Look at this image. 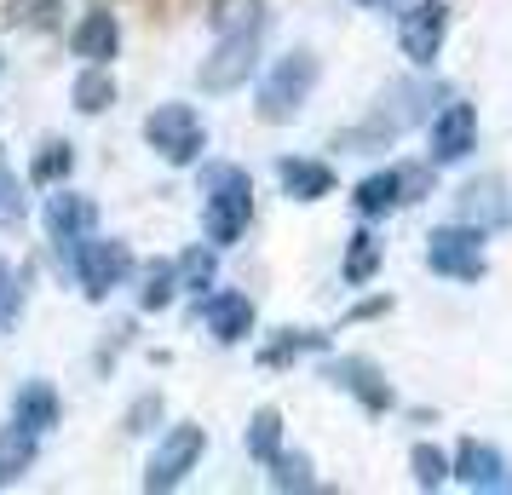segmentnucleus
Here are the masks:
<instances>
[{"label":"nucleus","mask_w":512,"mask_h":495,"mask_svg":"<svg viewBox=\"0 0 512 495\" xmlns=\"http://www.w3.org/2000/svg\"><path fill=\"white\" fill-rule=\"evenodd\" d=\"M432 93H438L432 81H397V87H386L369 116L357 121L351 133H340V150H346V156H369V150L397 144L409 127H415V121L432 116Z\"/></svg>","instance_id":"1"},{"label":"nucleus","mask_w":512,"mask_h":495,"mask_svg":"<svg viewBox=\"0 0 512 495\" xmlns=\"http://www.w3.org/2000/svg\"><path fill=\"white\" fill-rule=\"evenodd\" d=\"M202 231H208L213 248H231L242 242V231L254 225V179H248V167L236 162H213L202 173Z\"/></svg>","instance_id":"2"},{"label":"nucleus","mask_w":512,"mask_h":495,"mask_svg":"<svg viewBox=\"0 0 512 495\" xmlns=\"http://www.w3.org/2000/svg\"><path fill=\"white\" fill-rule=\"evenodd\" d=\"M317 81H323V64H317V52H311V47L282 52L277 64L265 70V81H259V98H254L259 121H271V127L294 121V116L305 110V104H311Z\"/></svg>","instance_id":"3"},{"label":"nucleus","mask_w":512,"mask_h":495,"mask_svg":"<svg viewBox=\"0 0 512 495\" xmlns=\"http://www.w3.org/2000/svg\"><path fill=\"white\" fill-rule=\"evenodd\" d=\"M484 225H438V231L426 236V265H432V277H449V283H484Z\"/></svg>","instance_id":"4"},{"label":"nucleus","mask_w":512,"mask_h":495,"mask_svg":"<svg viewBox=\"0 0 512 495\" xmlns=\"http://www.w3.org/2000/svg\"><path fill=\"white\" fill-rule=\"evenodd\" d=\"M144 139H150V150L167 167H190V162H202V150H208V127H202V116L190 104H156L144 116Z\"/></svg>","instance_id":"5"},{"label":"nucleus","mask_w":512,"mask_h":495,"mask_svg":"<svg viewBox=\"0 0 512 495\" xmlns=\"http://www.w3.org/2000/svg\"><path fill=\"white\" fill-rule=\"evenodd\" d=\"M127 271H133V254L121 248L116 236H81L75 242V283L87 300H104V294H116L127 283Z\"/></svg>","instance_id":"6"},{"label":"nucleus","mask_w":512,"mask_h":495,"mask_svg":"<svg viewBox=\"0 0 512 495\" xmlns=\"http://www.w3.org/2000/svg\"><path fill=\"white\" fill-rule=\"evenodd\" d=\"M202 449H208V432L196 421L173 426L162 444H156V455H150V467H144V490H179L190 472H196V461H202Z\"/></svg>","instance_id":"7"},{"label":"nucleus","mask_w":512,"mask_h":495,"mask_svg":"<svg viewBox=\"0 0 512 495\" xmlns=\"http://www.w3.org/2000/svg\"><path fill=\"white\" fill-rule=\"evenodd\" d=\"M443 41H449V6L443 0H415L403 18H397V47L415 70H432L438 64Z\"/></svg>","instance_id":"8"},{"label":"nucleus","mask_w":512,"mask_h":495,"mask_svg":"<svg viewBox=\"0 0 512 495\" xmlns=\"http://www.w3.org/2000/svg\"><path fill=\"white\" fill-rule=\"evenodd\" d=\"M426 144H432V167H455L478 150V110L466 98H449L438 116H426Z\"/></svg>","instance_id":"9"},{"label":"nucleus","mask_w":512,"mask_h":495,"mask_svg":"<svg viewBox=\"0 0 512 495\" xmlns=\"http://www.w3.org/2000/svg\"><path fill=\"white\" fill-rule=\"evenodd\" d=\"M426 167H380V173H369L363 185L351 190V208L363 213V219H380V213L403 208V202H420V190H426Z\"/></svg>","instance_id":"10"},{"label":"nucleus","mask_w":512,"mask_h":495,"mask_svg":"<svg viewBox=\"0 0 512 495\" xmlns=\"http://www.w3.org/2000/svg\"><path fill=\"white\" fill-rule=\"evenodd\" d=\"M265 35H213V52L202 58V93H236L259 64Z\"/></svg>","instance_id":"11"},{"label":"nucleus","mask_w":512,"mask_h":495,"mask_svg":"<svg viewBox=\"0 0 512 495\" xmlns=\"http://www.w3.org/2000/svg\"><path fill=\"white\" fill-rule=\"evenodd\" d=\"M328 380H334L340 392H351V398L363 403L369 415H386V409L397 403L392 380L380 375V369H374L369 357H334V363H328Z\"/></svg>","instance_id":"12"},{"label":"nucleus","mask_w":512,"mask_h":495,"mask_svg":"<svg viewBox=\"0 0 512 495\" xmlns=\"http://www.w3.org/2000/svg\"><path fill=\"white\" fill-rule=\"evenodd\" d=\"M41 219H47V236H52V242L75 248L81 236L98 231V202H93V196H81V190H52Z\"/></svg>","instance_id":"13"},{"label":"nucleus","mask_w":512,"mask_h":495,"mask_svg":"<svg viewBox=\"0 0 512 495\" xmlns=\"http://www.w3.org/2000/svg\"><path fill=\"white\" fill-rule=\"evenodd\" d=\"M449 478L466 484V490H501V478H507V461H501V449L484 444V438H461L455 455H449Z\"/></svg>","instance_id":"14"},{"label":"nucleus","mask_w":512,"mask_h":495,"mask_svg":"<svg viewBox=\"0 0 512 495\" xmlns=\"http://www.w3.org/2000/svg\"><path fill=\"white\" fill-rule=\"evenodd\" d=\"M202 323L219 346H236V340H248L254 334V300L248 294H236V288H219L202 300Z\"/></svg>","instance_id":"15"},{"label":"nucleus","mask_w":512,"mask_h":495,"mask_svg":"<svg viewBox=\"0 0 512 495\" xmlns=\"http://www.w3.org/2000/svg\"><path fill=\"white\" fill-rule=\"evenodd\" d=\"M70 47H75V58H81V64H110V58L121 52V24H116V12H110V6H93V12L75 24Z\"/></svg>","instance_id":"16"},{"label":"nucleus","mask_w":512,"mask_h":495,"mask_svg":"<svg viewBox=\"0 0 512 495\" xmlns=\"http://www.w3.org/2000/svg\"><path fill=\"white\" fill-rule=\"evenodd\" d=\"M277 179L288 190V202H323V196H334V167L311 162V156H282Z\"/></svg>","instance_id":"17"},{"label":"nucleus","mask_w":512,"mask_h":495,"mask_svg":"<svg viewBox=\"0 0 512 495\" xmlns=\"http://www.w3.org/2000/svg\"><path fill=\"white\" fill-rule=\"evenodd\" d=\"M58 415H64V403H58V392H52L47 380H24L18 386V398H12V421L24 426V432H52L58 426Z\"/></svg>","instance_id":"18"},{"label":"nucleus","mask_w":512,"mask_h":495,"mask_svg":"<svg viewBox=\"0 0 512 495\" xmlns=\"http://www.w3.org/2000/svg\"><path fill=\"white\" fill-rule=\"evenodd\" d=\"M461 219L466 225H484V231H495L501 219H512L507 185H501V179H472V185L461 190Z\"/></svg>","instance_id":"19"},{"label":"nucleus","mask_w":512,"mask_h":495,"mask_svg":"<svg viewBox=\"0 0 512 495\" xmlns=\"http://www.w3.org/2000/svg\"><path fill=\"white\" fill-rule=\"evenodd\" d=\"M208 24L213 35H265L271 12H265V0H213Z\"/></svg>","instance_id":"20"},{"label":"nucleus","mask_w":512,"mask_h":495,"mask_svg":"<svg viewBox=\"0 0 512 495\" xmlns=\"http://www.w3.org/2000/svg\"><path fill=\"white\" fill-rule=\"evenodd\" d=\"M35 449H41V438L35 432H24V426H0V484H18L29 467H35Z\"/></svg>","instance_id":"21"},{"label":"nucleus","mask_w":512,"mask_h":495,"mask_svg":"<svg viewBox=\"0 0 512 495\" xmlns=\"http://www.w3.org/2000/svg\"><path fill=\"white\" fill-rule=\"evenodd\" d=\"M70 98H75V110H81V116H104V110L116 104V81H110V64H87V70L75 75Z\"/></svg>","instance_id":"22"},{"label":"nucleus","mask_w":512,"mask_h":495,"mask_svg":"<svg viewBox=\"0 0 512 495\" xmlns=\"http://www.w3.org/2000/svg\"><path fill=\"white\" fill-rule=\"evenodd\" d=\"M380 260H386L380 236H374V231H357V236H351V248H346V265H340V277H346L351 288H363L374 271H380Z\"/></svg>","instance_id":"23"},{"label":"nucleus","mask_w":512,"mask_h":495,"mask_svg":"<svg viewBox=\"0 0 512 495\" xmlns=\"http://www.w3.org/2000/svg\"><path fill=\"white\" fill-rule=\"evenodd\" d=\"M328 346V334H317V329H282L265 352H259V363L265 369H282V363H294V357H305V352H323Z\"/></svg>","instance_id":"24"},{"label":"nucleus","mask_w":512,"mask_h":495,"mask_svg":"<svg viewBox=\"0 0 512 495\" xmlns=\"http://www.w3.org/2000/svg\"><path fill=\"white\" fill-rule=\"evenodd\" d=\"M70 167H75V150L64 139H47L35 150V162H29V179L35 185H58V179H70Z\"/></svg>","instance_id":"25"},{"label":"nucleus","mask_w":512,"mask_h":495,"mask_svg":"<svg viewBox=\"0 0 512 495\" xmlns=\"http://www.w3.org/2000/svg\"><path fill=\"white\" fill-rule=\"evenodd\" d=\"M409 472H415L420 490H443L449 484V455L438 444H415L409 449Z\"/></svg>","instance_id":"26"},{"label":"nucleus","mask_w":512,"mask_h":495,"mask_svg":"<svg viewBox=\"0 0 512 495\" xmlns=\"http://www.w3.org/2000/svg\"><path fill=\"white\" fill-rule=\"evenodd\" d=\"M277 449H282V415H277V409H259L254 421H248V455L265 467Z\"/></svg>","instance_id":"27"},{"label":"nucleus","mask_w":512,"mask_h":495,"mask_svg":"<svg viewBox=\"0 0 512 495\" xmlns=\"http://www.w3.org/2000/svg\"><path fill=\"white\" fill-rule=\"evenodd\" d=\"M265 467H271V490H317V478H311V461H305V455L277 449Z\"/></svg>","instance_id":"28"},{"label":"nucleus","mask_w":512,"mask_h":495,"mask_svg":"<svg viewBox=\"0 0 512 495\" xmlns=\"http://www.w3.org/2000/svg\"><path fill=\"white\" fill-rule=\"evenodd\" d=\"M213 254H219V248H190L185 260L173 265V271H179V288H185V294H208L213 288Z\"/></svg>","instance_id":"29"},{"label":"nucleus","mask_w":512,"mask_h":495,"mask_svg":"<svg viewBox=\"0 0 512 495\" xmlns=\"http://www.w3.org/2000/svg\"><path fill=\"white\" fill-rule=\"evenodd\" d=\"M173 294H179V271L173 265H150L144 271V288H139V306L162 311V306H173Z\"/></svg>","instance_id":"30"},{"label":"nucleus","mask_w":512,"mask_h":495,"mask_svg":"<svg viewBox=\"0 0 512 495\" xmlns=\"http://www.w3.org/2000/svg\"><path fill=\"white\" fill-rule=\"evenodd\" d=\"M18 311H24V277H18V265L0 260V329L18 323Z\"/></svg>","instance_id":"31"},{"label":"nucleus","mask_w":512,"mask_h":495,"mask_svg":"<svg viewBox=\"0 0 512 495\" xmlns=\"http://www.w3.org/2000/svg\"><path fill=\"white\" fill-rule=\"evenodd\" d=\"M18 219H24V185H18V173L0 156V225H18Z\"/></svg>","instance_id":"32"},{"label":"nucleus","mask_w":512,"mask_h":495,"mask_svg":"<svg viewBox=\"0 0 512 495\" xmlns=\"http://www.w3.org/2000/svg\"><path fill=\"white\" fill-rule=\"evenodd\" d=\"M18 24L24 29H52L58 24V0H18Z\"/></svg>","instance_id":"33"},{"label":"nucleus","mask_w":512,"mask_h":495,"mask_svg":"<svg viewBox=\"0 0 512 495\" xmlns=\"http://www.w3.org/2000/svg\"><path fill=\"white\" fill-rule=\"evenodd\" d=\"M156 415H162V398H144L139 409L127 415V432H150V426H144V421H156Z\"/></svg>","instance_id":"34"},{"label":"nucleus","mask_w":512,"mask_h":495,"mask_svg":"<svg viewBox=\"0 0 512 495\" xmlns=\"http://www.w3.org/2000/svg\"><path fill=\"white\" fill-rule=\"evenodd\" d=\"M357 6H392V0H357Z\"/></svg>","instance_id":"35"}]
</instances>
